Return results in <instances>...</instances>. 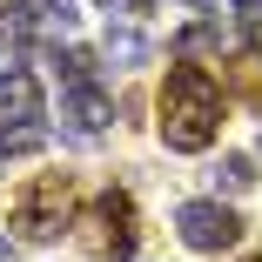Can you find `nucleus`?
Wrapping results in <instances>:
<instances>
[{"label":"nucleus","instance_id":"9","mask_svg":"<svg viewBox=\"0 0 262 262\" xmlns=\"http://www.w3.org/2000/svg\"><path fill=\"white\" fill-rule=\"evenodd\" d=\"M215 182H222L229 195H242V188H255V162H249V155H222V168H215Z\"/></svg>","mask_w":262,"mask_h":262},{"label":"nucleus","instance_id":"10","mask_svg":"<svg viewBox=\"0 0 262 262\" xmlns=\"http://www.w3.org/2000/svg\"><path fill=\"white\" fill-rule=\"evenodd\" d=\"M40 148H47L40 128H0V162H7V155H40Z\"/></svg>","mask_w":262,"mask_h":262},{"label":"nucleus","instance_id":"12","mask_svg":"<svg viewBox=\"0 0 262 262\" xmlns=\"http://www.w3.org/2000/svg\"><path fill=\"white\" fill-rule=\"evenodd\" d=\"M242 262H262V249H255V255H242Z\"/></svg>","mask_w":262,"mask_h":262},{"label":"nucleus","instance_id":"3","mask_svg":"<svg viewBox=\"0 0 262 262\" xmlns=\"http://www.w3.org/2000/svg\"><path fill=\"white\" fill-rule=\"evenodd\" d=\"M135 235H141V222H135V195L128 188H101L94 195V208L81 215V249L88 255H101V262H128L135 255Z\"/></svg>","mask_w":262,"mask_h":262},{"label":"nucleus","instance_id":"2","mask_svg":"<svg viewBox=\"0 0 262 262\" xmlns=\"http://www.w3.org/2000/svg\"><path fill=\"white\" fill-rule=\"evenodd\" d=\"M74 222V175H34L14 195V229L20 242H54Z\"/></svg>","mask_w":262,"mask_h":262},{"label":"nucleus","instance_id":"8","mask_svg":"<svg viewBox=\"0 0 262 262\" xmlns=\"http://www.w3.org/2000/svg\"><path fill=\"white\" fill-rule=\"evenodd\" d=\"M108 61H121V68H141V61H148V40H141L135 27H115V34H108Z\"/></svg>","mask_w":262,"mask_h":262},{"label":"nucleus","instance_id":"7","mask_svg":"<svg viewBox=\"0 0 262 262\" xmlns=\"http://www.w3.org/2000/svg\"><path fill=\"white\" fill-rule=\"evenodd\" d=\"M229 81H235V94L249 101V108H262V54H235Z\"/></svg>","mask_w":262,"mask_h":262},{"label":"nucleus","instance_id":"4","mask_svg":"<svg viewBox=\"0 0 262 262\" xmlns=\"http://www.w3.org/2000/svg\"><path fill=\"white\" fill-rule=\"evenodd\" d=\"M175 229H182V242L195 255H222V249L242 242V215L222 208V202H182L175 208Z\"/></svg>","mask_w":262,"mask_h":262},{"label":"nucleus","instance_id":"11","mask_svg":"<svg viewBox=\"0 0 262 262\" xmlns=\"http://www.w3.org/2000/svg\"><path fill=\"white\" fill-rule=\"evenodd\" d=\"M215 40H222L215 27H208V20H195V27H182V40H175V47H182V54H208Z\"/></svg>","mask_w":262,"mask_h":262},{"label":"nucleus","instance_id":"13","mask_svg":"<svg viewBox=\"0 0 262 262\" xmlns=\"http://www.w3.org/2000/svg\"><path fill=\"white\" fill-rule=\"evenodd\" d=\"M195 7H208V0H195Z\"/></svg>","mask_w":262,"mask_h":262},{"label":"nucleus","instance_id":"1","mask_svg":"<svg viewBox=\"0 0 262 262\" xmlns=\"http://www.w3.org/2000/svg\"><path fill=\"white\" fill-rule=\"evenodd\" d=\"M222 81L208 74V68H168V81H162V141L175 148V155H202L208 141L222 135Z\"/></svg>","mask_w":262,"mask_h":262},{"label":"nucleus","instance_id":"6","mask_svg":"<svg viewBox=\"0 0 262 262\" xmlns=\"http://www.w3.org/2000/svg\"><path fill=\"white\" fill-rule=\"evenodd\" d=\"M34 128L40 121V81L27 68H0V128Z\"/></svg>","mask_w":262,"mask_h":262},{"label":"nucleus","instance_id":"5","mask_svg":"<svg viewBox=\"0 0 262 262\" xmlns=\"http://www.w3.org/2000/svg\"><path fill=\"white\" fill-rule=\"evenodd\" d=\"M61 121H68L74 141H101V135H108V121H115V101L101 94L94 81H74V88L61 94Z\"/></svg>","mask_w":262,"mask_h":262}]
</instances>
